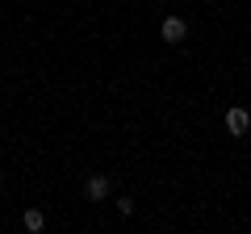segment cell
<instances>
[{"instance_id":"6da1fadb","label":"cell","mask_w":251,"mask_h":234,"mask_svg":"<svg viewBox=\"0 0 251 234\" xmlns=\"http://www.w3.org/2000/svg\"><path fill=\"white\" fill-rule=\"evenodd\" d=\"M247 130H251L247 105H230V109H226V134H230V138H243Z\"/></svg>"},{"instance_id":"7a4b0ae2","label":"cell","mask_w":251,"mask_h":234,"mask_svg":"<svg viewBox=\"0 0 251 234\" xmlns=\"http://www.w3.org/2000/svg\"><path fill=\"white\" fill-rule=\"evenodd\" d=\"M159 38H163L168 46H180V42L188 38V21H184V17H176V13H172V17H163V25H159Z\"/></svg>"},{"instance_id":"3957f363","label":"cell","mask_w":251,"mask_h":234,"mask_svg":"<svg viewBox=\"0 0 251 234\" xmlns=\"http://www.w3.org/2000/svg\"><path fill=\"white\" fill-rule=\"evenodd\" d=\"M109 188H113V184H109V176H100V171H97V176H88V184H84V197L100 205V201H109Z\"/></svg>"},{"instance_id":"277c9868","label":"cell","mask_w":251,"mask_h":234,"mask_svg":"<svg viewBox=\"0 0 251 234\" xmlns=\"http://www.w3.org/2000/svg\"><path fill=\"white\" fill-rule=\"evenodd\" d=\"M21 226H25L29 234H42V226H46V213H42V209H25V213H21Z\"/></svg>"},{"instance_id":"5b68a950","label":"cell","mask_w":251,"mask_h":234,"mask_svg":"<svg viewBox=\"0 0 251 234\" xmlns=\"http://www.w3.org/2000/svg\"><path fill=\"white\" fill-rule=\"evenodd\" d=\"M113 205H117V213H122V217H130V213H134V201H130V197H117Z\"/></svg>"},{"instance_id":"8992f818","label":"cell","mask_w":251,"mask_h":234,"mask_svg":"<svg viewBox=\"0 0 251 234\" xmlns=\"http://www.w3.org/2000/svg\"><path fill=\"white\" fill-rule=\"evenodd\" d=\"M0 184H4V171H0Z\"/></svg>"}]
</instances>
